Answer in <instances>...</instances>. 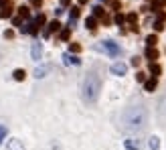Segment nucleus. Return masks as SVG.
Masks as SVG:
<instances>
[{"label": "nucleus", "instance_id": "nucleus-1", "mask_svg": "<svg viewBox=\"0 0 166 150\" xmlns=\"http://www.w3.org/2000/svg\"><path fill=\"white\" fill-rule=\"evenodd\" d=\"M148 124V110L144 103H134L122 114V128L126 132H138Z\"/></svg>", "mask_w": 166, "mask_h": 150}, {"label": "nucleus", "instance_id": "nucleus-2", "mask_svg": "<svg viewBox=\"0 0 166 150\" xmlns=\"http://www.w3.org/2000/svg\"><path fill=\"white\" fill-rule=\"evenodd\" d=\"M101 91V77L97 75V71H89L83 79V99L87 103H95Z\"/></svg>", "mask_w": 166, "mask_h": 150}, {"label": "nucleus", "instance_id": "nucleus-3", "mask_svg": "<svg viewBox=\"0 0 166 150\" xmlns=\"http://www.w3.org/2000/svg\"><path fill=\"white\" fill-rule=\"evenodd\" d=\"M101 47H103V51H105L108 55H112V57H117V55L122 53V49L117 47V45L113 43V41H103V45H101Z\"/></svg>", "mask_w": 166, "mask_h": 150}, {"label": "nucleus", "instance_id": "nucleus-4", "mask_svg": "<svg viewBox=\"0 0 166 150\" xmlns=\"http://www.w3.org/2000/svg\"><path fill=\"white\" fill-rule=\"evenodd\" d=\"M30 55H33V59H34V61H39V59L43 57V45H41V43H33Z\"/></svg>", "mask_w": 166, "mask_h": 150}, {"label": "nucleus", "instance_id": "nucleus-5", "mask_svg": "<svg viewBox=\"0 0 166 150\" xmlns=\"http://www.w3.org/2000/svg\"><path fill=\"white\" fill-rule=\"evenodd\" d=\"M6 148H8V150H25V146H22V140L12 138V140L6 142Z\"/></svg>", "mask_w": 166, "mask_h": 150}, {"label": "nucleus", "instance_id": "nucleus-6", "mask_svg": "<svg viewBox=\"0 0 166 150\" xmlns=\"http://www.w3.org/2000/svg\"><path fill=\"white\" fill-rule=\"evenodd\" d=\"M126 71H128L126 63H113L112 65V73L113 75H126Z\"/></svg>", "mask_w": 166, "mask_h": 150}, {"label": "nucleus", "instance_id": "nucleus-7", "mask_svg": "<svg viewBox=\"0 0 166 150\" xmlns=\"http://www.w3.org/2000/svg\"><path fill=\"white\" fill-rule=\"evenodd\" d=\"M124 146H126L128 150H140V140H136V138H130V140L124 142Z\"/></svg>", "mask_w": 166, "mask_h": 150}, {"label": "nucleus", "instance_id": "nucleus-8", "mask_svg": "<svg viewBox=\"0 0 166 150\" xmlns=\"http://www.w3.org/2000/svg\"><path fill=\"white\" fill-rule=\"evenodd\" d=\"M59 29H61V24H59V20H53V22H49V29L45 30V37H49L51 33H57Z\"/></svg>", "mask_w": 166, "mask_h": 150}, {"label": "nucleus", "instance_id": "nucleus-9", "mask_svg": "<svg viewBox=\"0 0 166 150\" xmlns=\"http://www.w3.org/2000/svg\"><path fill=\"white\" fill-rule=\"evenodd\" d=\"M158 85V79L156 77H152V79H146V83H144V87H146V91H154Z\"/></svg>", "mask_w": 166, "mask_h": 150}, {"label": "nucleus", "instance_id": "nucleus-10", "mask_svg": "<svg viewBox=\"0 0 166 150\" xmlns=\"http://www.w3.org/2000/svg\"><path fill=\"white\" fill-rule=\"evenodd\" d=\"M146 57L150 59V61L158 59V49H156V47H148V49H146Z\"/></svg>", "mask_w": 166, "mask_h": 150}, {"label": "nucleus", "instance_id": "nucleus-11", "mask_svg": "<svg viewBox=\"0 0 166 150\" xmlns=\"http://www.w3.org/2000/svg\"><path fill=\"white\" fill-rule=\"evenodd\" d=\"M85 26H87L89 30H95V29H97V20H95V16H89V18L85 20Z\"/></svg>", "mask_w": 166, "mask_h": 150}, {"label": "nucleus", "instance_id": "nucleus-12", "mask_svg": "<svg viewBox=\"0 0 166 150\" xmlns=\"http://www.w3.org/2000/svg\"><path fill=\"white\" fill-rule=\"evenodd\" d=\"M12 77H14L16 81H22V79L26 77V73H25V69H14V73H12Z\"/></svg>", "mask_w": 166, "mask_h": 150}, {"label": "nucleus", "instance_id": "nucleus-13", "mask_svg": "<svg viewBox=\"0 0 166 150\" xmlns=\"http://www.w3.org/2000/svg\"><path fill=\"white\" fill-rule=\"evenodd\" d=\"M148 146H150V150H158V148H160V140H158L156 136H152L150 142H148Z\"/></svg>", "mask_w": 166, "mask_h": 150}, {"label": "nucleus", "instance_id": "nucleus-14", "mask_svg": "<svg viewBox=\"0 0 166 150\" xmlns=\"http://www.w3.org/2000/svg\"><path fill=\"white\" fill-rule=\"evenodd\" d=\"M150 73L154 75V77H158V75L162 73V67H160V65H156V63H150Z\"/></svg>", "mask_w": 166, "mask_h": 150}, {"label": "nucleus", "instance_id": "nucleus-15", "mask_svg": "<svg viewBox=\"0 0 166 150\" xmlns=\"http://www.w3.org/2000/svg\"><path fill=\"white\" fill-rule=\"evenodd\" d=\"M47 71H49V67H37V71H34V77H37V79L45 77V75H47Z\"/></svg>", "mask_w": 166, "mask_h": 150}, {"label": "nucleus", "instance_id": "nucleus-16", "mask_svg": "<svg viewBox=\"0 0 166 150\" xmlns=\"http://www.w3.org/2000/svg\"><path fill=\"white\" fill-rule=\"evenodd\" d=\"M65 63H71V65H81V59L71 57V55H65Z\"/></svg>", "mask_w": 166, "mask_h": 150}, {"label": "nucleus", "instance_id": "nucleus-17", "mask_svg": "<svg viewBox=\"0 0 166 150\" xmlns=\"http://www.w3.org/2000/svg\"><path fill=\"white\" fill-rule=\"evenodd\" d=\"M146 43H148V47H156V43H158L156 34H150V37H146Z\"/></svg>", "mask_w": 166, "mask_h": 150}, {"label": "nucleus", "instance_id": "nucleus-18", "mask_svg": "<svg viewBox=\"0 0 166 150\" xmlns=\"http://www.w3.org/2000/svg\"><path fill=\"white\" fill-rule=\"evenodd\" d=\"M77 16H79V8L75 6V8H71V14H69V20H71V22H75V20H77Z\"/></svg>", "mask_w": 166, "mask_h": 150}, {"label": "nucleus", "instance_id": "nucleus-19", "mask_svg": "<svg viewBox=\"0 0 166 150\" xmlns=\"http://www.w3.org/2000/svg\"><path fill=\"white\" fill-rule=\"evenodd\" d=\"M43 24H45V14H39L37 18H34V26H37V29H41Z\"/></svg>", "mask_w": 166, "mask_h": 150}, {"label": "nucleus", "instance_id": "nucleus-20", "mask_svg": "<svg viewBox=\"0 0 166 150\" xmlns=\"http://www.w3.org/2000/svg\"><path fill=\"white\" fill-rule=\"evenodd\" d=\"M59 37H61V41H67L69 37H71V29H63V30H61V34H59Z\"/></svg>", "mask_w": 166, "mask_h": 150}, {"label": "nucleus", "instance_id": "nucleus-21", "mask_svg": "<svg viewBox=\"0 0 166 150\" xmlns=\"http://www.w3.org/2000/svg\"><path fill=\"white\" fill-rule=\"evenodd\" d=\"M164 6V2L162 0H154V4H152V8H154V12H160V8Z\"/></svg>", "mask_w": 166, "mask_h": 150}, {"label": "nucleus", "instance_id": "nucleus-22", "mask_svg": "<svg viewBox=\"0 0 166 150\" xmlns=\"http://www.w3.org/2000/svg\"><path fill=\"white\" fill-rule=\"evenodd\" d=\"M69 51H71V53H79V51H81V45L71 43V45H69Z\"/></svg>", "mask_w": 166, "mask_h": 150}, {"label": "nucleus", "instance_id": "nucleus-23", "mask_svg": "<svg viewBox=\"0 0 166 150\" xmlns=\"http://www.w3.org/2000/svg\"><path fill=\"white\" fill-rule=\"evenodd\" d=\"M18 14L22 16V18H26V16H29V8H26V6H20V8H18Z\"/></svg>", "mask_w": 166, "mask_h": 150}, {"label": "nucleus", "instance_id": "nucleus-24", "mask_svg": "<svg viewBox=\"0 0 166 150\" xmlns=\"http://www.w3.org/2000/svg\"><path fill=\"white\" fill-rule=\"evenodd\" d=\"M6 126H0V144H2V142H4V138H6Z\"/></svg>", "mask_w": 166, "mask_h": 150}, {"label": "nucleus", "instance_id": "nucleus-25", "mask_svg": "<svg viewBox=\"0 0 166 150\" xmlns=\"http://www.w3.org/2000/svg\"><path fill=\"white\" fill-rule=\"evenodd\" d=\"M93 16H103V8L101 6H93Z\"/></svg>", "mask_w": 166, "mask_h": 150}, {"label": "nucleus", "instance_id": "nucleus-26", "mask_svg": "<svg viewBox=\"0 0 166 150\" xmlns=\"http://www.w3.org/2000/svg\"><path fill=\"white\" fill-rule=\"evenodd\" d=\"M136 79H138V81H140V83H146V73L138 71V73H136Z\"/></svg>", "mask_w": 166, "mask_h": 150}, {"label": "nucleus", "instance_id": "nucleus-27", "mask_svg": "<svg viewBox=\"0 0 166 150\" xmlns=\"http://www.w3.org/2000/svg\"><path fill=\"white\" fill-rule=\"evenodd\" d=\"M10 12H12V10H10V6H8V8H2V10H0V16H2V18H6V16H10Z\"/></svg>", "mask_w": 166, "mask_h": 150}, {"label": "nucleus", "instance_id": "nucleus-28", "mask_svg": "<svg viewBox=\"0 0 166 150\" xmlns=\"http://www.w3.org/2000/svg\"><path fill=\"white\" fill-rule=\"evenodd\" d=\"M126 18H128V20H130V22L134 24V22H136V18H138V16H136V12H130V14H128Z\"/></svg>", "mask_w": 166, "mask_h": 150}, {"label": "nucleus", "instance_id": "nucleus-29", "mask_svg": "<svg viewBox=\"0 0 166 150\" xmlns=\"http://www.w3.org/2000/svg\"><path fill=\"white\" fill-rule=\"evenodd\" d=\"M10 6V0H0V10L2 8H8Z\"/></svg>", "mask_w": 166, "mask_h": 150}, {"label": "nucleus", "instance_id": "nucleus-30", "mask_svg": "<svg viewBox=\"0 0 166 150\" xmlns=\"http://www.w3.org/2000/svg\"><path fill=\"white\" fill-rule=\"evenodd\" d=\"M124 20H126V16H124V14H116V22L117 24H124Z\"/></svg>", "mask_w": 166, "mask_h": 150}, {"label": "nucleus", "instance_id": "nucleus-31", "mask_svg": "<svg viewBox=\"0 0 166 150\" xmlns=\"http://www.w3.org/2000/svg\"><path fill=\"white\" fill-rule=\"evenodd\" d=\"M154 29H156V30H162V29H164V22L156 20V22H154Z\"/></svg>", "mask_w": 166, "mask_h": 150}, {"label": "nucleus", "instance_id": "nucleus-32", "mask_svg": "<svg viewBox=\"0 0 166 150\" xmlns=\"http://www.w3.org/2000/svg\"><path fill=\"white\" fill-rule=\"evenodd\" d=\"M12 37H14L12 30H4V39H12Z\"/></svg>", "mask_w": 166, "mask_h": 150}, {"label": "nucleus", "instance_id": "nucleus-33", "mask_svg": "<svg viewBox=\"0 0 166 150\" xmlns=\"http://www.w3.org/2000/svg\"><path fill=\"white\" fill-rule=\"evenodd\" d=\"M132 65H134V67H138V65H140V57H134L132 59Z\"/></svg>", "mask_w": 166, "mask_h": 150}, {"label": "nucleus", "instance_id": "nucleus-34", "mask_svg": "<svg viewBox=\"0 0 166 150\" xmlns=\"http://www.w3.org/2000/svg\"><path fill=\"white\" fill-rule=\"evenodd\" d=\"M33 4H34V6H39V4H41V0H33Z\"/></svg>", "mask_w": 166, "mask_h": 150}, {"label": "nucleus", "instance_id": "nucleus-35", "mask_svg": "<svg viewBox=\"0 0 166 150\" xmlns=\"http://www.w3.org/2000/svg\"><path fill=\"white\" fill-rule=\"evenodd\" d=\"M85 2H87V0H79V4H85Z\"/></svg>", "mask_w": 166, "mask_h": 150}, {"label": "nucleus", "instance_id": "nucleus-36", "mask_svg": "<svg viewBox=\"0 0 166 150\" xmlns=\"http://www.w3.org/2000/svg\"><path fill=\"white\" fill-rule=\"evenodd\" d=\"M61 2H63V4H69V0H61Z\"/></svg>", "mask_w": 166, "mask_h": 150}, {"label": "nucleus", "instance_id": "nucleus-37", "mask_svg": "<svg viewBox=\"0 0 166 150\" xmlns=\"http://www.w3.org/2000/svg\"><path fill=\"white\" fill-rule=\"evenodd\" d=\"M0 55H2V53H0Z\"/></svg>", "mask_w": 166, "mask_h": 150}]
</instances>
